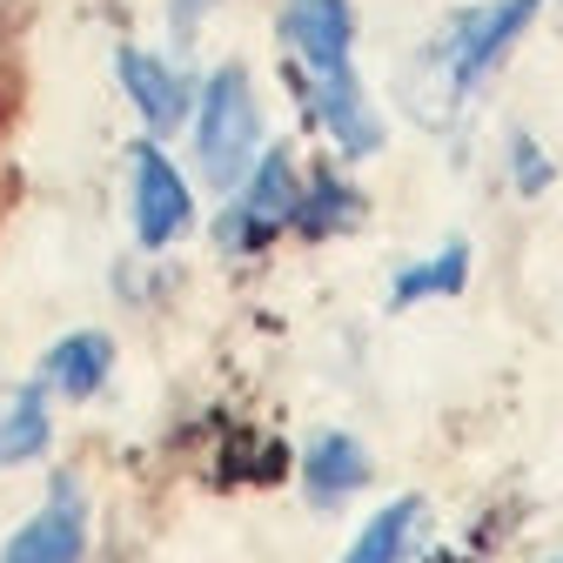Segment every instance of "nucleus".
Instances as JSON below:
<instances>
[{
  "label": "nucleus",
  "instance_id": "nucleus-2",
  "mask_svg": "<svg viewBox=\"0 0 563 563\" xmlns=\"http://www.w3.org/2000/svg\"><path fill=\"white\" fill-rule=\"evenodd\" d=\"M543 0H483V8H463L443 34V81L456 101H470L489 75H497V60L530 34Z\"/></svg>",
  "mask_w": 563,
  "mask_h": 563
},
{
  "label": "nucleus",
  "instance_id": "nucleus-9",
  "mask_svg": "<svg viewBox=\"0 0 563 563\" xmlns=\"http://www.w3.org/2000/svg\"><path fill=\"white\" fill-rule=\"evenodd\" d=\"M114 75H121L128 101L141 108V121H148V128H175V121L188 114V101H195L175 67L155 60V54H141V47H121V54H114Z\"/></svg>",
  "mask_w": 563,
  "mask_h": 563
},
{
  "label": "nucleus",
  "instance_id": "nucleus-15",
  "mask_svg": "<svg viewBox=\"0 0 563 563\" xmlns=\"http://www.w3.org/2000/svg\"><path fill=\"white\" fill-rule=\"evenodd\" d=\"M510 168H517V188H523V195H543V188L556 181V162L537 148L530 134H510Z\"/></svg>",
  "mask_w": 563,
  "mask_h": 563
},
{
  "label": "nucleus",
  "instance_id": "nucleus-12",
  "mask_svg": "<svg viewBox=\"0 0 563 563\" xmlns=\"http://www.w3.org/2000/svg\"><path fill=\"white\" fill-rule=\"evenodd\" d=\"M416 523H422V497H402V504L376 510V517L356 530V543H349L335 563H402L409 543H416Z\"/></svg>",
  "mask_w": 563,
  "mask_h": 563
},
{
  "label": "nucleus",
  "instance_id": "nucleus-8",
  "mask_svg": "<svg viewBox=\"0 0 563 563\" xmlns=\"http://www.w3.org/2000/svg\"><path fill=\"white\" fill-rule=\"evenodd\" d=\"M369 476H376L369 450L356 437H342V430H329V437H316L302 450V489H309V504H322V510L342 504V497H356Z\"/></svg>",
  "mask_w": 563,
  "mask_h": 563
},
{
  "label": "nucleus",
  "instance_id": "nucleus-1",
  "mask_svg": "<svg viewBox=\"0 0 563 563\" xmlns=\"http://www.w3.org/2000/svg\"><path fill=\"white\" fill-rule=\"evenodd\" d=\"M195 155H201V175L216 188H235L249 175V162L262 155V108H255V88H249L242 67H216V75L201 81Z\"/></svg>",
  "mask_w": 563,
  "mask_h": 563
},
{
  "label": "nucleus",
  "instance_id": "nucleus-10",
  "mask_svg": "<svg viewBox=\"0 0 563 563\" xmlns=\"http://www.w3.org/2000/svg\"><path fill=\"white\" fill-rule=\"evenodd\" d=\"M41 376H47L67 402H88V396H101V383L114 376V342H108L101 329H75V335H60V342L47 349Z\"/></svg>",
  "mask_w": 563,
  "mask_h": 563
},
{
  "label": "nucleus",
  "instance_id": "nucleus-17",
  "mask_svg": "<svg viewBox=\"0 0 563 563\" xmlns=\"http://www.w3.org/2000/svg\"><path fill=\"white\" fill-rule=\"evenodd\" d=\"M550 563H563V556H550Z\"/></svg>",
  "mask_w": 563,
  "mask_h": 563
},
{
  "label": "nucleus",
  "instance_id": "nucleus-6",
  "mask_svg": "<svg viewBox=\"0 0 563 563\" xmlns=\"http://www.w3.org/2000/svg\"><path fill=\"white\" fill-rule=\"evenodd\" d=\"M289 81H296L309 121L335 141L349 162H363V155L383 148V121H376V108H369V95L356 81V67H335V75H296V67H289Z\"/></svg>",
  "mask_w": 563,
  "mask_h": 563
},
{
  "label": "nucleus",
  "instance_id": "nucleus-5",
  "mask_svg": "<svg viewBox=\"0 0 563 563\" xmlns=\"http://www.w3.org/2000/svg\"><path fill=\"white\" fill-rule=\"evenodd\" d=\"M275 34H282V54H296V75L356 67V8L349 0H282Z\"/></svg>",
  "mask_w": 563,
  "mask_h": 563
},
{
  "label": "nucleus",
  "instance_id": "nucleus-14",
  "mask_svg": "<svg viewBox=\"0 0 563 563\" xmlns=\"http://www.w3.org/2000/svg\"><path fill=\"white\" fill-rule=\"evenodd\" d=\"M356 216H363L356 188H349V181H335V175H316V181H302V195H296V216H289V229H302L309 242H329L335 229H349Z\"/></svg>",
  "mask_w": 563,
  "mask_h": 563
},
{
  "label": "nucleus",
  "instance_id": "nucleus-4",
  "mask_svg": "<svg viewBox=\"0 0 563 563\" xmlns=\"http://www.w3.org/2000/svg\"><path fill=\"white\" fill-rule=\"evenodd\" d=\"M128 216H134L141 249H168L195 222V195H188L181 168L155 148V141H134L128 148Z\"/></svg>",
  "mask_w": 563,
  "mask_h": 563
},
{
  "label": "nucleus",
  "instance_id": "nucleus-13",
  "mask_svg": "<svg viewBox=\"0 0 563 563\" xmlns=\"http://www.w3.org/2000/svg\"><path fill=\"white\" fill-rule=\"evenodd\" d=\"M470 282V242H450L437 249L430 262H416L389 282V309H416V302H437V296H456Z\"/></svg>",
  "mask_w": 563,
  "mask_h": 563
},
{
  "label": "nucleus",
  "instance_id": "nucleus-16",
  "mask_svg": "<svg viewBox=\"0 0 563 563\" xmlns=\"http://www.w3.org/2000/svg\"><path fill=\"white\" fill-rule=\"evenodd\" d=\"M208 8H216V0H168V14H175V34H188Z\"/></svg>",
  "mask_w": 563,
  "mask_h": 563
},
{
  "label": "nucleus",
  "instance_id": "nucleus-7",
  "mask_svg": "<svg viewBox=\"0 0 563 563\" xmlns=\"http://www.w3.org/2000/svg\"><path fill=\"white\" fill-rule=\"evenodd\" d=\"M0 563H88V489L75 476H54L47 504L8 537Z\"/></svg>",
  "mask_w": 563,
  "mask_h": 563
},
{
  "label": "nucleus",
  "instance_id": "nucleus-3",
  "mask_svg": "<svg viewBox=\"0 0 563 563\" xmlns=\"http://www.w3.org/2000/svg\"><path fill=\"white\" fill-rule=\"evenodd\" d=\"M296 195H302V175H296V155L289 148H262L249 162V175L235 181V201L222 216V249L229 255H255L268 249L275 235H289V216H296Z\"/></svg>",
  "mask_w": 563,
  "mask_h": 563
},
{
  "label": "nucleus",
  "instance_id": "nucleus-11",
  "mask_svg": "<svg viewBox=\"0 0 563 563\" xmlns=\"http://www.w3.org/2000/svg\"><path fill=\"white\" fill-rule=\"evenodd\" d=\"M54 437V422H47V389L41 383H21L0 396V470H14V463H34Z\"/></svg>",
  "mask_w": 563,
  "mask_h": 563
}]
</instances>
